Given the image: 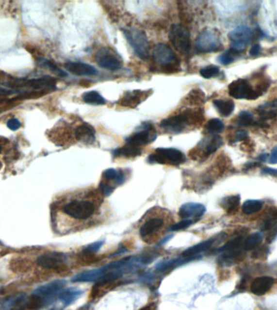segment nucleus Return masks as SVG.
Listing matches in <instances>:
<instances>
[{
	"label": "nucleus",
	"instance_id": "1",
	"mask_svg": "<svg viewBox=\"0 0 277 310\" xmlns=\"http://www.w3.org/2000/svg\"><path fill=\"white\" fill-rule=\"evenodd\" d=\"M204 120L203 109L187 108L162 120L160 123V128L166 133L179 134L199 127Z\"/></svg>",
	"mask_w": 277,
	"mask_h": 310
},
{
	"label": "nucleus",
	"instance_id": "2",
	"mask_svg": "<svg viewBox=\"0 0 277 310\" xmlns=\"http://www.w3.org/2000/svg\"><path fill=\"white\" fill-rule=\"evenodd\" d=\"M99 192H89L81 198H76L65 204L62 208L64 214L74 220L87 221L93 218L98 211L100 202Z\"/></svg>",
	"mask_w": 277,
	"mask_h": 310
},
{
	"label": "nucleus",
	"instance_id": "3",
	"mask_svg": "<svg viewBox=\"0 0 277 310\" xmlns=\"http://www.w3.org/2000/svg\"><path fill=\"white\" fill-rule=\"evenodd\" d=\"M152 57L155 64L160 66L163 72L173 73L179 71L180 60L169 45L163 43L156 44L152 49Z\"/></svg>",
	"mask_w": 277,
	"mask_h": 310
},
{
	"label": "nucleus",
	"instance_id": "4",
	"mask_svg": "<svg viewBox=\"0 0 277 310\" xmlns=\"http://www.w3.org/2000/svg\"><path fill=\"white\" fill-rule=\"evenodd\" d=\"M165 213H151L140 225L139 234L143 241L152 243L158 238V234L166 227Z\"/></svg>",
	"mask_w": 277,
	"mask_h": 310
},
{
	"label": "nucleus",
	"instance_id": "5",
	"mask_svg": "<svg viewBox=\"0 0 277 310\" xmlns=\"http://www.w3.org/2000/svg\"><path fill=\"white\" fill-rule=\"evenodd\" d=\"M186 160L184 153L175 148H157L147 158L148 163L175 166L183 164Z\"/></svg>",
	"mask_w": 277,
	"mask_h": 310
},
{
	"label": "nucleus",
	"instance_id": "6",
	"mask_svg": "<svg viewBox=\"0 0 277 310\" xmlns=\"http://www.w3.org/2000/svg\"><path fill=\"white\" fill-rule=\"evenodd\" d=\"M123 32L128 44H130L138 58L142 60H147L149 58V43L146 33L143 30L135 28L123 30Z\"/></svg>",
	"mask_w": 277,
	"mask_h": 310
},
{
	"label": "nucleus",
	"instance_id": "7",
	"mask_svg": "<svg viewBox=\"0 0 277 310\" xmlns=\"http://www.w3.org/2000/svg\"><path fill=\"white\" fill-rule=\"evenodd\" d=\"M169 42L176 51L182 55L190 54L192 49L191 33L188 29L182 24L172 25L169 32Z\"/></svg>",
	"mask_w": 277,
	"mask_h": 310
},
{
	"label": "nucleus",
	"instance_id": "8",
	"mask_svg": "<svg viewBox=\"0 0 277 310\" xmlns=\"http://www.w3.org/2000/svg\"><path fill=\"white\" fill-rule=\"evenodd\" d=\"M223 144V141L218 135L205 137L189 152V156L193 160L204 161L213 154Z\"/></svg>",
	"mask_w": 277,
	"mask_h": 310
},
{
	"label": "nucleus",
	"instance_id": "9",
	"mask_svg": "<svg viewBox=\"0 0 277 310\" xmlns=\"http://www.w3.org/2000/svg\"><path fill=\"white\" fill-rule=\"evenodd\" d=\"M157 132L152 123L145 122L140 125L139 130L127 137L126 144L132 147L142 148L145 146L152 143L157 139Z\"/></svg>",
	"mask_w": 277,
	"mask_h": 310
},
{
	"label": "nucleus",
	"instance_id": "10",
	"mask_svg": "<svg viewBox=\"0 0 277 310\" xmlns=\"http://www.w3.org/2000/svg\"><path fill=\"white\" fill-rule=\"evenodd\" d=\"M126 181V173L123 170L109 168L102 173V178L99 183V191L104 196L114 192L118 186L123 185Z\"/></svg>",
	"mask_w": 277,
	"mask_h": 310
},
{
	"label": "nucleus",
	"instance_id": "11",
	"mask_svg": "<svg viewBox=\"0 0 277 310\" xmlns=\"http://www.w3.org/2000/svg\"><path fill=\"white\" fill-rule=\"evenodd\" d=\"M196 49L199 54H209L217 51L221 48L218 35L213 30H204L196 40Z\"/></svg>",
	"mask_w": 277,
	"mask_h": 310
},
{
	"label": "nucleus",
	"instance_id": "12",
	"mask_svg": "<svg viewBox=\"0 0 277 310\" xmlns=\"http://www.w3.org/2000/svg\"><path fill=\"white\" fill-rule=\"evenodd\" d=\"M95 59L100 67L108 71H118L123 66V59L114 49L109 47L100 48L97 52Z\"/></svg>",
	"mask_w": 277,
	"mask_h": 310
},
{
	"label": "nucleus",
	"instance_id": "13",
	"mask_svg": "<svg viewBox=\"0 0 277 310\" xmlns=\"http://www.w3.org/2000/svg\"><path fill=\"white\" fill-rule=\"evenodd\" d=\"M228 94L232 97L239 100H256L261 93L255 90L247 80L239 78L233 81L228 86Z\"/></svg>",
	"mask_w": 277,
	"mask_h": 310
},
{
	"label": "nucleus",
	"instance_id": "14",
	"mask_svg": "<svg viewBox=\"0 0 277 310\" xmlns=\"http://www.w3.org/2000/svg\"><path fill=\"white\" fill-rule=\"evenodd\" d=\"M67 259V255L63 252H47L37 258V264L46 270L59 271L66 266Z\"/></svg>",
	"mask_w": 277,
	"mask_h": 310
},
{
	"label": "nucleus",
	"instance_id": "15",
	"mask_svg": "<svg viewBox=\"0 0 277 310\" xmlns=\"http://www.w3.org/2000/svg\"><path fill=\"white\" fill-rule=\"evenodd\" d=\"M252 32L250 28L245 25H241L231 31L228 34L230 41L231 49L237 52H240L245 49L250 43Z\"/></svg>",
	"mask_w": 277,
	"mask_h": 310
},
{
	"label": "nucleus",
	"instance_id": "16",
	"mask_svg": "<svg viewBox=\"0 0 277 310\" xmlns=\"http://www.w3.org/2000/svg\"><path fill=\"white\" fill-rule=\"evenodd\" d=\"M152 90H133L126 91L118 100V105L128 108H135L149 97Z\"/></svg>",
	"mask_w": 277,
	"mask_h": 310
},
{
	"label": "nucleus",
	"instance_id": "17",
	"mask_svg": "<svg viewBox=\"0 0 277 310\" xmlns=\"http://www.w3.org/2000/svg\"><path fill=\"white\" fill-rule=\"evenodd\" d=\"M65 284L66 281L64 280H57L46 283L44 285L40 286L33 291V294L38 295L46 301L56 296L57 295L59 296V293L64 290Z\"/></svg>",
	"mask_w": 277,
	"mask_h": 310
},
{
	"label": "nucleus",
	"instance_id": "18",
	"mask_svg": "<svg viewBox=\"0 0 277 310\" xmlns=\"http://www.w3.org/2000/svg\"><path fill=\"white\" fill-rule=\"evenodd\" d=\"M206 211L204 205L196 203H187L181 205L179 209V215L181 220H192L197 221L204 215Z\"/></svg>",
	"mask_w": 277,
	"mask_h": 310
},
{
	"label": "nucleus",
	"instance_id": "19",
	"mask_svg": "<svg viewBox=\"0 0 277 310\" xmlns=\"http://www.w3.org/2000/svg\"><path fill=\"white\" fill-rule=\"evenodd\" d=\"M96 130L88 123L83 122L78 125L74 131V137L79 142L84 144H92L96 139Z\"/></svg>",
	"mask_w": 277,
	"mask_h": 310
},
{
	"label": "nucleus",
	"instance_id": "20",
	"mask_svg": "<svg viewBox=\"0 0 277 310\" xmlns=\"http://www.w3.org/2000/svg\"><path fill=\"white\" fill-rule=\"evenodd\" d=\"M29 299L25 293H20L7 298L3 304L1 310H28Z\"/></svg>",
	"mask_w": 277,
	"mask_h": 310
},
{
	"label": "nucleus",
	"instance_id": "21",
	"mask_svg": "<svg viewBox=\"0 0 277 310\" xmlns=\"http://www.w3.org/2000/svg\"><path fill=\"white\" fill-rule=\"evenodd\" d=\"M65 68L74 75L94 76L98 73L94 66H91L89 64L77 61L66 62L65 64Z\"/></svg>",
	"mask_w": 277,
	"mask_h": 310
},
{
	"label": "nucleus",
	"instance_id": "22",
	"mask_svg": "<svg viewBox=\"0 0 277 310\" xmlns=\"http://www.w3.org/2000/svg\"><path fill=\"white\" fill-rule=\"evenodd\" d=\"M274 284V279L270 276H260L252 281L250 292L256 295H262L269 292Z\"/></svg>",
	"mask_w": 277,
	"mask_h": 310
},
{
	"label": "nucleus",
	"instance_id": "23",
	"mask_svg": "<svg viewBox=\"0 0 277 310\" xmlns=\"http://www.w3.org/2000/svg\"><path fill=\"white\" fill-rule=\"evenodd\" d=\"M141 154H142V148H138L128 144L117 148L112 152L114 158H127V159L140 156Z\"/></svg>",
	"mask_w": 277,
	"mask_h": 310
},
{
	"label": "nucleus",
	"instance_id": "24",
	"mask_svg": "<svg viewBox=\"0 0 277 310\" xmlns=\"http://www.w3.org/2000/svg\"><path fill=\"white\" fill-rule=\"evenodd\" d=\"M212 243H213V240L211 239L201 242L199 244L195 245L193 247H189L188 249L183 251V253L181 254V257L193 259L199 258V254L209 249V247L212 245Z\"/></svg>",
	"mask_w": 277,
	"mask_h": 310
},
{
	"label": "nucleus",
	"instance_id": "25",
	"mask_svg": "<svg viewBox=\"0 0 277 310\" xmlns=\"http://www.w3.org/2000/svg\"><path fill=\"white\" fill-rule=\"evenodd\" d=\"M258 113L264 120L273 119L277 116V100L264 103L258 108Z\"/></svg>",
	"mask_w": 277,
	"mask_h": 310
},
{
	"label": "nucleus",
	"instance_id": "26",
	"mask_svg": "<svg viewBox=\"0 0 277 310\" xmlns=\"http://www.w3.org/2000/svg\"><path fill=\"white\" fill-rule=\"evenodd\" d=\"M82 294L83 292L81 290L75 288H67L62 291L58 297L65 306H68L75 302L79 297H81Z\"/></svg>",
	"mask_w": 277,
	"mask_h": 310
},
{
	"label": "nucleus",
	"instance_id": "27",
	"mask_svg": "<svg viewBox=\"0 0 277 310\" xmlns=\"http://www.w3.org/2000/svg\"><path fill=\"white\" fill-rule=\"evenodd\" d=\"M213 105L222 117L227 118L233 113L235 105L232 100H215Z\"/></svg>",
	"mask_w": 277,
	"mask_h": 310
},
{
	"label": "nucleus",
	"instance_id": "28",
	"mask_svg": "<svg viewBox=\"0 0 277 310\" xmlns=\"http://www.w3.org/2000/svg\"><path fill=\"white\" fill-rule=\"evenodd\" d=\"M82 100L85 103L92 105H104L106 103L105 98L97 90H90L83 93Z\"/></svg>",
	"mask_w": 277,
	"mask_h": 310
},
{
	"label": "nucleus",
	"instance_id": "29",
	"mask_svg": "<svg viewBox=\"0 0 277 310\" xmlns=\"http://www.w3.org/2000/svg\"><path fill=\"white\" fill-rule=\"evenodd\" d=\"M239 204H240V196L236 195L225 198L221 201V205L227 213H233L238 209Z\"/></svg>",
	"mask_w": 277,
	"mask_h": 310
},
{
	"label": "nucleus",
	"instance_id": "30",
	"mask_svg": "<svg viewBox=\"0 0 277 310\" xmlns=\"http://www.w3.org/2000/svg\"><path fill=\"white\" fill-rule=\"evenodd\" d=\"M38 66H41L42 68L49 70V71H51V72L55 74L59 77H61V78H64V77L67 76V74L65 71H62L59 66H56L55 64L53 63L52 61H49V60H47V59H42V58L38 59Z\"/></svg>",
	"mask_w": 277,
	"mask_h": 310
},
{
	"label": "nucleus",
	"instance_id": "31",
	"mask_svg": "<svg viewBox=\"0 0 277 310\" xmlns=\"http://www.w3.org/2000/svg\"><path fill=\"white\" fill-rule=\"evenodd\" d=\"M262 205L261 201L257 200H248L243 205V212L246 215H251L261 210Z\"/></svg>",
	"mask_w": 277,
	"mask_h": 310
},
{
	"label": "nucleus",
	"instance_id": "32",
	"mask_svg": "<svg viewBox=\"0 0 277 310\" xmlns=\"http://www.w3.org/2000/svg\"><path fill=\"white\" fill-rule=\"evenodd\" d=\"M262 236L260 233H254L243 242V247L245 251H251L260 246L262 242Z\"/></svg>",
	"mask_w": 277,
	"mask_h": 310
},
{
	"label": "nucleus",
	"instance_id": "33",
	"mask_svg": "<svg viewBox=\"0 0 277 310\" xmlns=\"http://www.w3.org/2000/svg\"><path fill=\"white\" fill-rule=\"evenodd\" d=\"M206 130L210 134L217 135L223 132L225 130V125L223 122L219 119L213 118L209 120L206 125Z\"/></svg>",
	"mask_w": 277,
	"mask_h": 310
},
{
	"label": "nucleus",
	"instance_id": "34",
	"mask_svg": "<svg viewBox=\"0 0 277 310\" xmlns=\"http://www.w3.org/2000/svg\"><path fill=\"white\" fill-rule=\"evenodd\" d=\"M243 245V237L242 236L237 237L233 239L228 241L226 245L219 249V252L222 253H228V252L235 251L240 248Z\"/></svg>",
	"mask_w": 277,
	"mask_h": 310
},
{
	"label": "nucleus",
	"instance_id": "35",
	"mask_svg": "<svg viewBox=\"0 0 277 310\" xmlns=\"http://www.w3.org/2000/svg\"><path fill=\"white\" fill-rule=\"evenodd\" d=\"M204 94L200 90H192V91L189 93V95L186 96L185 101L189 103L190 105H194L198 104L200 103L204 102Z\"/></svg>",
	"mask_w": 277,
	"mask_h": 310
},
{
	"label": "nucleus",
	"instance_id": "36",
	"mask_svg": "<svg viewBox=\"0 0 277 310\" xmlns=\"http://www.w3.org/2000/svg\"><path fill=\"white\" fill-rule=\"evenodd\" d=\"M103 244L104 241H98V242H94L93 244L86 246V247L82 250L81 255H82L83 258L94 256V254H96L97 252L101 249V247H102V245Z\"/></svg>",
	"mask_w": 277,
	"mask_h": 310
},
{
	"label": "nucleus",
	"instance_id": "37",
	"mask_svg": "<svg viewBox=\"0 0 277 310\" xmlns=\"http://www.w3.org/2000/svg\"><path fill=\"white\" fill-rule=\"evenodd\" d=\"M237 53H238V52L231 49L228 50V51L225 52L223 54H221V55L218 57L219 63L225 65V66L229 65V64L232 63V62L234 61V59H235Z\"/></svg>",
	"mask_w": 277,
	"mask_h": 310
},
{
	"label": "nucleus",
	"instance_id": "38",
	"mask_svg": "<svg viewBox=\"0 0 277 310\" xmlns=\"http://www.w3.org/2000/svg\"><path fill=\"white\" fill-rule=\"evenodd\" d=\"M199 74L203 78L209 79V78H213V77L218 75L220 74V69L218 66H208L201 69L199 71Z\"/></svg>",
	"mask_w": 277,
	"mask_h": 310
},
{
	"label": "nucleus",
	"instance_id": "39",
	"mask_svg": "<svg viewBox=\"0 0 277 310\" xmlns=\"http://www.w3.org/2000/svg\"><path fill=\"white\" fill-rule=\"evenodd\" d=\"M238 125L241 126H250L254 124V118L251 113L243 111L238 115Z\"/></svg>",
	"mask_w": 277,
	"mask_h": 310
},
{
	"label": "nucleus",
	"instance_id": "40",
	"mask_svg": "<svg viewBox=\"0 0 277 310\" xmlns=\"http://www.w3.org/2000/svg\"><path fill=\"white\" fill-rule=\"evenodd\" d=\"M196 222L195 221L192 220H181L179 223H177L175 225H172L171 227L169 228V231L174 232V231H180V230H185L187 228L190 227L191 225H193Z\"/></svg>",
	"mask_w": 277,
	"mask_h": 310
},
{
	"label": "nucleus",
	"instance_id": "41",
	"mask_svg": "<svg viewBox=\"0 0 277 310\" xmlns=\"http://www.w3.org/2000/svg\"><path fill=\"white\" fill-rule=\"evenodd\" d=\"M7 126H8V129L13 131H16V130H19L20 126H21V124H20V120L18 119H16V118H12L10 120H8L7 122Z\"/></svg>",
	"mask_w": 277,
	"mask_h": 310
},
{
	"label": "nucleus",
	"instance_id": "42",
	"mask_svg": "<svg viewBox=\"0 0 277 310\" xmlns=\"http://www.w3.org/2000/svg\"><path fill=\"white\" fill-rule=\"evenodd\" d=\"M272 233H270L269 235H268V236H267V242H269V243L273 242V241H274L275 240V238L277 237V226H275L274 228H272Z\"/></svg>",
	"mask_w": 277,
	"mask_h": 310
},
{
	"label": "nucleus",
	"instance_id": "43",
	"mask_svg": "<svg viewBox=\"0 0 277 310\" xmlns=\"http://www.w3.org/2000/svg\"><path fill=\"white\" fill-rule=\"evenodd\" d=\"M260 49H261V47H260V44H255V45H253L250 50V56H257L258 54H260Z\"/></svg>",
	"mask_w": 277,
	"mask_h": 310
},
{
	"label": "nucleus",
	"instance_id": "44",
	"mask_svg": "<svg viewBox=\"0 0 277 310\" xmlns=\"http://www.w3.org/2000/svg\"><path fill=\"white\" fill-rule=\"evenodd\" d=\"M269 162L272 164L277 163V147L272 149L271 155H270Z\"/></svg>",
	"mask_w": 277,
	"mask_h": 310
},
{
	"label": "nucleus",
	"instance_id": "45",
	"mask_svg": "<svg viewBox=\"0 0 277 310\" xmlns=\"http://www.w3.org/2000/svg\"><path fill=\"white\" fill-rule=\"evenodd\" d=\"M20 93V90H9V89H6V88L0 87V95H10V94H15V93Z\"/></svg>",
	"mask_w": 277,
	"mask_h": 310
},
{
	"label": "nucleus",
	"instance_id": "46",
	"mask_svg": "<svg viewBox=\"0 0 277 310\" xmlns=\"http://www.w3.org/2000/svg\"><path fill=\"white\" fill-rule=\"evenodd\" d=\"M236 142H238V141H242V140L244 139L246 137V133L245 131H238V132L236 133L235 136Z\"/></svg>",
	"mask_w": 277,
	"mask_h": 310
},
{
	"label": "nucleus",
	"instance_id": "47",
	"mask_svg": "<svg viewBox=\"0 0 277 310\" xmlns=\"http://www.w3.org/2000/svg\"><path fill=\"white\" fill-rule=\"evenodd\" d=\"M157 303L152 302L149 303L148 305H145V306L138 310H157Z\"/></svg>",
	"mask_w": 277,
	"mask_h": 310
},
{
	"label": "nucleus",
	"instance_id": "48",
	"mask_svg": "<svg viewBox=\"0 0 277 310\" xmlns=\"http://www.w3.org/2000/svg\"><path fill=\"white\" fill-rule=\"evenodd\" d=\"M262 173L268 174L270 176H277V170L267 167V168H265L262 170Z\"/></svg>",
	"mask_w": 277,
	"mask_h": 310
},
{
	"label": "nucleus",
	"instance_id": "49",
	"mask_svg": "<svg viewBox=\"0 0 277 310\" xmlns=\"http://www.w3.org/2000/svg\"><path fill=\"white\" fill-rule=\"evenodd\" d=\"M267 158V154H262L261 156L260 157V159L261 161H265Z\"/></svg>",
	"mask_w": 277,
	"mask_h": 310
}]
</instances>
